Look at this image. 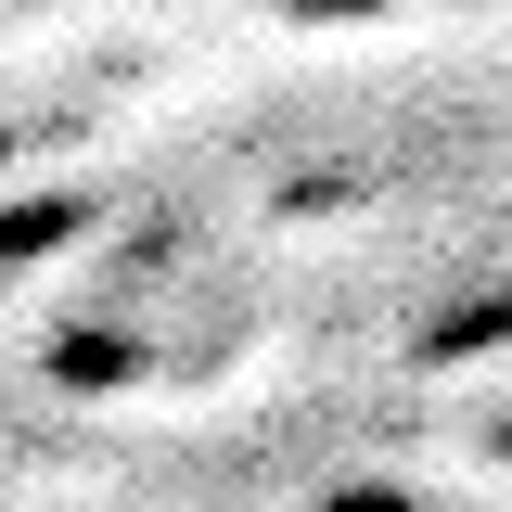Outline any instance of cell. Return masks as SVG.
Returning a JSON list of instances; mask_svg holds the SVG:
<instances>
[{"mask_svg": "<svg viewBox=\"0 0 512 512\" xmlns=\"http://www.w3.org/2000/svg\"><path fill=\"white\" fill-rule=\"evenodd\" d=\"M77 231V205H0V256H52Z\"/></svg>", "mask_w": 512, "mask_h": 512, "instance_id": "6da1fadb", "label": "cell"}, {"mask_svg": "<svg viewBox=\"0 0 512 512\" xmlns=\"http://www.w3.org/2000/svg\"><path fill=\"white\" fill-rule=\"evenodd\" d=\"M320 512H423V500H410V487H333Z\"/></svg>", "mask_w": 512, "mask_h": 512, "instance_id": "7a4b0ae2", "label": "cell"}, {"mask_svg": "<svg viewBox=\"0 0 512 512\" xmlns=\"http://www.w3.org/2000/svg\"><path fill=\"white\" fill-rule=\"evenodd\" d=\"M269 13H295V26H333V13H384V0H269Z\"/></svg>", "mask_w": 512, "mask_h": 512, "instance_id": "3957f363", "label": "cell"}, {"mask_svg": "<svg viewBox=\"0 0 512 512\" xmlns=\"http://www.w3.org/2000/svg\"><path fill=\"white\" fill-rule=\"evenodd\" d=\"M141 13H180V0H141Z\"/></svg>", "mask_w": 512, "mask_h": 512, "instance_id": "277c9868", "label": "cell"}]
</instances>
